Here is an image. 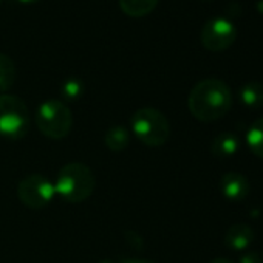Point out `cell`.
<instances>
[{
	"label": "cell",
	"mask_w": 263,
	"mask_h": 263,
	"mask_svg": "<svg viewBox=\"0 0 263 263\" xmlns=\"http://www.w3.org/2000/svg\"><path fill=\"white\" fill-rule=\"evenodd\" d=\"M191 115L203 122H212L228 115L232 107V93L228 84L217 78L197 82L187 98Z\"/></svg>",
	"instance_id": "1"
},
{
	"label": "cell",
	"mask_w": 263,
	"mask_h": 263,
	"mask_svg": "<svg viewBox=\"0 0 263 263\" xmlns=\"http://www.w3.org/2000/svg\"><path fill=\"white\" fill-rule=\"evenodd\" d=\"M96 187L93 171L84 163H68L58 172L54 189L67 203H82L88 200Z\"/></svg>",
	"instance_id": "2"
},
{
	"label": "cell",
	"mask_w": 263,
	"mask_h": 263,
	"mask_svg": "<svg viewBox=\"0 0 263 263\" xmlns=\"http://www.w3.org/2000/svg\"><path fill=\"white\" fill-rule=\"evenodd\" d=\"M134 134L147 147H161L171 138V122L167 116L154 107L137 110L130 118Z\"/></svg>",
	"instance_id": "3"
},
{
	"label": "cell",
	"mask_w": 263,
	"mask_h": 263,
	"mask_svg": "<svg viewBox=\"0 0 263 263\" xmlns=\"http://www.w3.org/2000/svg\"><path fill=\"white\" fill-rule=\"evenodd\" d=\"M36 124L44 137L59 141L68 137L73 125V115L64 101L47 99L36 111Z\"/></svg>",
	"instance_id": "4"
},
{
	"label": "cell",
	"mask_w": 263,
	"mask_h": 263,
	"mask_svg": "<svg viewBox=\"0 0 263 263\" xmlns=\"http://www.w3.org/2000/svg\"><path fill=\"white\" fill-rule=\"evenodd\" d=\"M30 115L27 104L14 95H0V137L21 140L28 134Z\"/></svg>",
	"instance_id": "5"
},
{
	"label": "cell",
	"mask_w": 263,
	"mask_h": 263,
	"mask_svg": "<svg viewBox=\"0 0 263 263\" xmlns=\"http://www.w3.org/2000/svg\"><path fill=\"white\" fill-rule=\"evenodd\" d=\"M56 195L54 183L45 175L31 174L24 177L17 184V197L30 209H42L48 206Z\"/></svg>",
	"instance_id": "6"
},
{
	"label": "cell",
	"mask_w": 263,
	"mask_h": 263,
	"mask_svg": "<svg viewBox=\"0 0 263 263\" xmlns=\"http://www.w3.org/2000/svg\"><path fill=\"white\" fill-rule=\"evenodd\" d=\"M201 45L212 53L228 50L237 39V28L224 17H212L201 28Z\"/></svg>",
	"instance_id": "7"
},
{
	"label": "cell",
	"mask_w": 263,
	"mask_h": 263,
	"mask_svg": "<svg viewBox=\"0 0 263 263\" xmlns=\"http://www.w3.org/2000/svg\"><path fill=\"white\" fill-rule=\"evenodd\" d=\"M220 191L229 201H243L249 194V181L238 172H228L220 178Z\"/></svg>",
	"instance_id": "8"
},
{
	"label": "cell",
	"mask_w": 263,
	"mask_h": 263,
	"mask_svg": "<svg viewBox=\"0 0 263 263\" xmlns=\"http://www.w3.org/2000/svg\"><path fill=\"white\" fill-rule=\"evenodd\" d=\"M255 240V232L249 224L235 223L224 234V245L232 251H245Z\"/></svg>",
	"instance_id": "9"
},
{
	"label": "cell",
	"mask_w": 263,
	"mask_h": 263,
	"mask_svg": "<svg viewBox=\"0 0 263 263\" xmlns=\"http://www.w3.org/2000/svg\"><path fill=\"white\" fill-rule=\"evenodd\" d=\"M240 140L234 134H220L214 138L211 144V152L218 158H228L238 152Z\"/></svg>",
	"instance_id": "10"
},
{
	"label": "cell",
	"mask_w": 263,
	"mask_h": 263,
	"mask_svg": "<svg viewBox=\"0 0 263 263\" xmlns=\"http://www.w3.org/2000/svg\"><path fill=\"white\" fill-rule=\"evenodd\" d=\"M104 143L111 152H122L130 143V132L124 125H111L104 135Z\"/></svg>",
	"instance_id": "11"
},
{
	"label": "cell",
	"mask_w": 263,
	"mask_h": 263,
	"mask_svg": "<svg viewBox=\"0 0 263 263\" xmlns=\"http://www.w3.org/2000/svg\"><path fill=\"white\" fill-rule=\"evenodd\" d=\"M240 102L248 108H260L263 107V84L261 82H246L240 87L238 91Z\"/></svg>",
	"instance_id": "12"
},
{
	"label": "cell",
	"mask_w": 263,
	"mask_h": 263,
	"mask_svg": "<svg viewBox=\"0 0 263 263\" xmlns=\"http://www.w3.org/2000/svg\"><path fill=\"white\" fill-rule=\"evenodd\" d=\"M160 0H119V8L130 17H144L151 14Z\"/></svg>",
	"instance_id": "13"
},
{
	"label": "cell",
	"mask_w": 263,
	"mask_h": 263,
	"mask_svg": "<svg viewBox=\"0 0 263 263\" xmlns=\"http://www.w3.org/2000/svg\"><path fill=\"white\" fill-rule=\"evenodd\" d=\"M246 146L252 155L263 160V118L255 119L246 132Z\"/></svg>",
	"instance_id": "14"
},
{
	"label": "cell",
	"mask_w": 263,
	"mask_h": 263,
	"mask_svg": "<svg viewBox=\"0 0 263 263\" xmlns=\"http://www.w3.org/2000/svg\"><path fill=\"white\" fill-rule=\"evenodd\" d=\"M16 64L14 61L5 54V53H0V93L8 91L14 82H16Z\"/></svg>",
	"instance_id": "15"
},
{
	"label": "cell",
	"mask_w": 263,
	"mask_h": 263,
	"mask_svg": "<svg viewBox=\"0 0 263 263\" xmlns=\"http://www.w3.org/2000/svg\"><path fill=\"white\" fill-rule=\"evenodd\" d=\"M61 93H62V98L65 101L74 102V101H78L82 96V93H84V84L78 78H70V79H67L62 84Z\"/></svg>",
	"instance_id": "16"
},
{
	"label": "cell",
	"mask_w": 263,
	"mask_h": 263,
	"mask_svg": "<svg viewBox=\"0 0 263 263\" xmlns=\"http://www.w3.org/2000/svg\"><path fill=\"white\" fill-rule=\"evenodd\" d=\"M238 263H263V258L260 257V254L254 251H248L240 257Z\"/></svg>",
	"instance_id": "17"
},
{
	"label": "cell",
	"mask_w": 263,
	"mask_h": 263,
	"mask_svg": "<svg viewBox=\"0 0 263 263\" xmlns=\"http://www.w3.org/2000/svg\"><path fill=\"white\" fill-rule=\"evenodd\" d=\"M122 263H154V261L146 260V258H128V260H124Z\"/></svg>",
	"instance_id": "18"
},
{
	"label": "cell",
	"mask_w": 263,
	"mask_h": 263,
	"mask_svg": "<svg viewBox=\"0 0 263 263\" xmlns=\"http://www.w3.org/2000/svg\"><path fill=\"white\" fill-rule=\"evenodd\" d=\"M209 263H234V261H232V260H229V258L218 257V258H214V260H211Z\"/></svg>",
	"instance_id": "19"
},
{
	"label": "cell",
	"mask_w": 263,
	"mask_h": 263,
	"mask_svg": "<svg viewBox=\"0 0 263 263\" xmlns=\"http://www.w3.org/2000/svg\"><path fill=\"white\" fill-rule=\"evenodd\" d=\"M255 8L260 14H263V0H258V2L255 4Z\"/></svg>",
	"instance_id": "20"
},
{
	"label": "cell",
	"mask_w": 263,
	"mask_h": 263,
	"mask_svg": "<svg viewBox=\"0 0 263 263\" xmlns=\"http://www.w3.org/2000/svg\"><path fill=\"white\" fill-rule=\"evenodd\" d=\"M21 4H36V2H39V0H19Z\"/></svg>",
	"instance_id": "21"
},
{
	"label": "cell",
	"mask_w": 263,
	"mask_h": 263,
	"mask_svg": "<svg viewBox=\"0 0 263 263\" xmlns=\"http://www.w3.org/2000/svg\"><path fill=\"white\" fill-rule=\"evenodd\" d=\"M96 263H115V261H111V260H108V258H104V260H99V261H96Z\"/></svg>",
	"instance_id": "22"
},
{
	"label": "cell",
	"mask_w": 263,
	"mask_h": 263,
	"mask_svg": "<svg viewBox=\"0 0 263 263\" xmlns=\"http://www.w3.org/2000/svg\"><path fill=\"white\" fill-rule=\"evenodd\" d=\"M2 2H4V0H0V4H2Z\"/></svg>",
	"instance_id": "23"
}]
</instances>
